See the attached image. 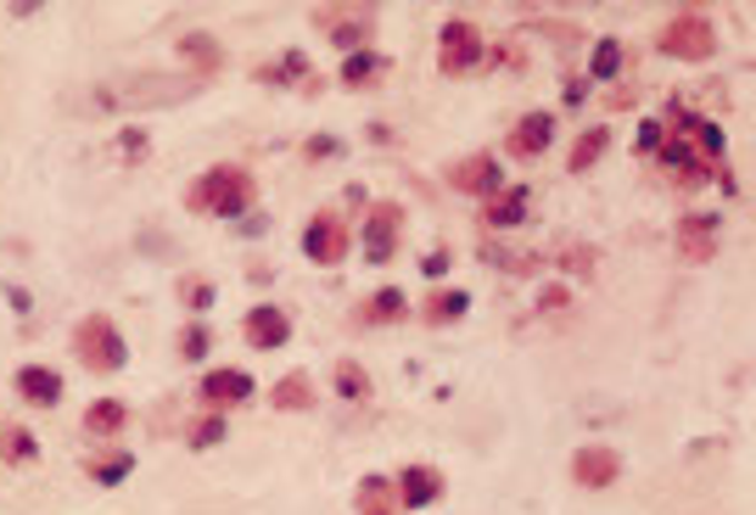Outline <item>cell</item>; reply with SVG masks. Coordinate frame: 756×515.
I'll list each match as a JSON object with an SVG mask.
<instances>
[{
    "label": "cell",
    "mask_w": 756,
    "mask_h": 515,
    "mask_svg": "<svg viewBox=\"0 0 756 515\" xmlns=\"http://www.w3.org/2000/svg\"><path fill=\"white\" fill-rule=\"evenodd\" d=\"M252 174L247 169H208L197 185H191V196H186V208L191 213H219V219H241L247 208H252Z\"/></svg>",
    "instance_id": "1"
},
{
    "label": "cell",
    "mask_w": 756,
    "mask_h": 515,
    "mask_svg": "<svg viewBox=\"0 0 756 515\" xmlns=\"http://www.w3.org/2000/svg\"><path fill=\"white\" fill-rule=\"evenodd\" d=\"M73 353H79V364H84L90 375H112V370H123V359H129V347H123V336H118V325H112L107 314L79 320Z\"/></svg>",
    "instance_id": "2"
},
{
    "label": "cell",
    "mask_w": 756,
    "mask_h": 515,
    "mask_svg": "<svg viewBox=\"0 0 756 515\" xmlns=\"http://www.w3.org/2000/svg\"><path fill=\"white\" fill-rule=\"evenodd\" d=\"M662 51L678 57V62H706V57L717 51L712 18H706V12H678V18L662 29Z\"/></svg>",
    "instance_id": "3"
},
{
    "label": "cell",
    "mask_w": 756,
    "mask_h": 515,
    "mask_svg": "<svg viewBox=\"0 0 756 515\" xmlns=\"http://www.w3.org/2000/svg\"><path fill=\"white\" fill-rule=\"evenodd\" d=\"M437 68L442 73H454V79H460V73H471L477 62H483V34L466 23V18H454V23H442V34H437Z\"/></svg>",
    "instance_id": "4"
},
{
    "label": "cell",
    "mask_w": 756,
    "mask_h": 515,
    "mask_svg": "<svg viewBox=\"0 0 756 515\" xmlns=\"http://www.w3.org/2000/svg\"><path fill=\"white\" fill-rule=\"evenodd\" d=\"M302 252H309L315 264H342V258L354 252V235H348V224H342V219L315 213V219H309V230H302Z\"/></svg>",
    "instance_id": "5"
},
{
    "label": "cell",
    "mask_w": 756,
    "mask_h": 515,
    "mask_svg": "<svg viewBox=\"0 0 756 515\" xmlns=\"http://www.w3.org/2000/svg\"><path fill=\"white\" fill-rule=\"evenodd\" d=\"M448 185L466 191V196H488V202H494V196L505 191V169H499L494 152H477V158H466V163L448 169Z\"/></svg>",
    "instance_id": "6"
},
{
    "label": "cell",
    "mask_w": 756,
    "mask_h": 515,
    "mask_svg": "<svg viewBox=\"0 0 756 515\" xmlns=\"http://www.w3.org/2000/svg\"><path fill=\"white\" fill-rule=\"evenodd\" d=\"M398 235H404V208L398 202L370 208V219H365V258H370V264H392Z\"/></svg>",
    "instance_id": "7"
},
{
    "label": "cell",
    "mask_w": 756,
    "mask_h": 515,
    "mask_svg": "<svg viewBox=\"0 0 756 515\" xmlns=\"http://www.w3.org/2000/svg\"><path fill=\"white\" fill-rule=\"evenodd\" d=\"M252 398V375L247 370H208L202 375V404L213 410V415H225V410H236V404H247Z\"/></svg>",
    "instance_id": "8"
},
{
    "label": "cell",
    "mask_w": 756,
    "mask_h": 515,
    "mask_svg": "<svg viewBox=\"0 0 756 515\" xmlns=\"http://www.w3.org/2000/svg\"><path fill=\"white\" fill-rule=\"evenodd\" d=\"M392 493H398L404 509H431V504L442 498V471H431V465H404L398 482H392Z\"/></svg>",
    "instance_id": "9"
},
{
    "label": "cell",
    "mask_w": 756,
    "mask_h": 515,
    "mask_svg": "<svg viewBox=\"0 0 756 515\" xmlns=\"http://www.w3.org/2000/svg\"><path fill=\"white\" fill-rule=\"evenodd\" d=\"M717 235H723L717 213H689L678 224V252L689 258V264H706V258H717Z\"/></svg>",
    "instance_id": "10"
},
{
    "label": "cell",
    "mask_w": 756,
    "mask_h": 515,
    "mask_svg": "<svg viewBox=\"0 0 756 515\" xmlns=\"http://www.w3.org/2000/svg\"><path fill=\"white\" fill-rule=\"evenodd\" d=\"M241 331H247V342L252 347H286L291 342V320H286V309H269V303H258V309H247V320H241Z\"/></svg>",
    "instance_id": "11"
},
{
    "label": "cell",
    "mask_w": 756,
    "mask_h": 515,
    "mask_svg": "<svg viewBox=\"0 0 756 515\" xmlns=\"http://www.w3.org/2000/svg\"><path fill=\"white\" fill-rule=\"evenodd\" d=\"M549 141H555V118H549V112H521L505 147H510L516 158H544Z\"/></svg>",
    "instance_id": "12"
},
{
    "label": "cell",
    "mask_w": 756,
    "mask_h": 515,
    "mask_svg": "<svg viewBox=\"0 0 756 515\" xmlns=\"http://www.w3.org/2000/svg\"><path fill=\"white\" fill-rule=\"evenodd\" d=\"M18 393H23V404H34V410H57V404H62V375H57L51 364H23V370H18Z\"/></svg>",
    "instance_id": "13"
},
{
    "label": "cell",
    "mask_w": 756,
    "mask_h": 515,
    "mask_svg": "<svg viewBox=\"0 0 756 515\" xmlns=\"http://www.w3.org/2000/svg\"><path fill=\"white\" fill-rule=\"evenodd\" d=\"M571 476H577L583 487H611V482L623 476V460H617L611 448H577Z\"/></svg>",
    "instance_id": "14"
},
{
    "label": "cell",
    "mask_w": 756,
    "mask_h": 515,
    "mask_svg": "<svg viewBox=\"0 0 756 515\" xmlns=\"http://www.w3.org/2000/svg\"><path fill=\"white\" fill-rule=\"evenodd\" d=\"M466 309H471V297H466L460 286H431L420 320H426V325H454V320H466Z\"/></svg>",
    "instance_id": "15"
},
{
    "label": "cell",
    "mask_w": 756,
    "mask_h": 515,
    "mask_svg": "<svg viewBox=\"0 0 756 515\" xmlns=\"http://www.w3.org/2000/svg\"><path fill=\"white\" fill-rule=\"evenodd\" d=\"M527 208H533V191H527V185H505V191L488 202V224H494V230H516V224L527 219Z\"/></svg>",
    "instance_id": "16"
},
{
    "label": "cell",
    "mask_w": 756,
    "mask_h": 515,
    "mask_svg": "<svg viewBox=\"0 0 756 515\" xmlns=\"http://www.w3.org/2000/svg\"><path fill=\"white\" fill-rule=\"evenodd\" d=\"M409 320V297L398 286H381L365 309H359V325H404Z\"/></svg>",
    "instance_id": "17"
},
{
    "label": "cell",
    "mask_w": 756,
    "mask_h": 515,
    "mask_svg": "<svg viewBox=\"0 0 756 515\" xmlns=\"http://www.w3.org/2000/svg\"><path fill=\"white\" fill-rule=\"evenodd\" d=\"M129 426V410L118 404V398H96L90 410H84V432L90 437H118Z\"/></svg>",
    "instance_id": "18"
},
{
    "label": "cell",
    "mask_w": 756,
    "mask_h": 515,
    "mask_svg": "<svg viewBox=\"0 0 756 515\" xmlns=\"http://www.w3.org/2000/svg\"><path fill=\"white\" fill-rule=\"evenodd\" d=\"M275 410H315V381L309 375H286L275 393H269Z\"/></svg>",
    "instance_id": "19"
},
{
    "label": "cell",
    "mask_w": 756,
    "mask_h": 515,
    "mask_svg": "<svg viewBox=\"0 0 756 515\" xmlns=\"http://www.w3.org/2000/svg\"><path fill=\"white\" fill-rule=\"evenodd\" d=\"M605 147H611V129H588V135H577V147H571V158H566V169H571V174H583V169H594V163L605 158Z\"/></svg>",
    "instance_id": "20"
},
{
    "label": "cell",
    "mask_w": 756,
    "mask_h": 515,
    "mask_svg": "<svg viewBox=\"0 0 756 515\" xmlns=\"http://www.w3.org/2000/svg\"><path fill=\"white\" fill-rule=\"evenodd\" d=\"M84 471H90V482L118 487L123 476H135V454H101V460H84Z\"/></svg>",
    "instance_id": "21"
},
{
    "label": "cell",
    "mask_w": 756,
    "mask_h": 515,
    "mask_svg": "<svg viewBox=\"0 0 756 515\" xmlns=\"http://www.w3.org/2000/svg\"><path fill=\"white\" fill-rule=\"evenodd\" d=\"M381 68H387V57H381V51H354V57L342 62V84H376V79H381Z\"/></svg>",
    "instance_id": "22"
},
{
    "label": "cell",
    "mask_w": 756,
    "mask_h": 515,
    "mask_svg": "<svg viewBox=\"0 0 756 515\" xmlns=\"http://www.w3.org/2000/svg\"><path fill=\"white\" fill-rule=\"evenodd\" d=\"M623 57H628V51H623V40L605 34V40L594 46V57H588V73H594V79H617V73H623Z\"/></svg>",
    "instance_id": "23"
},
{
    "label": "cell",
    "mask_w": 756,
    "mask_h": 515,
    "mask_svg": "<svg viewBox=\"0 0 756 515\" xmlns=\"http://www.w3.org/2000/svg\"><path fill=\"white\" fill-rule=\"evenodd\" d=\"M365 509H398V493H392L387 476H365V482H359V515H365Z\"/></svg>",
    "instance_id": "24"
},
{
    "label": "cell",
    "mask_w": 756,
    "mask_h": 515,
    "mask_svg": "<svg viewBox=\"0 0 756 515\" xmlns=\"http://www.w3.org/2000/svg\"><path fill=\"white\" fill-rule=\"evenodd\" d=\"M0 448H7L12 465H34V460H40V443H34L23 426H7V432H0Z\"/></svg>",
    "instance_id": "25"
},
{
    "label": "cell",
    "mask_w": 756,
    "mask_h": 515,
    "mask_svg": "<svg viewBox=\"0 0 756 515\" xmlns=\"http://www.w3.org/2000/svg\"><path fill=\"white\" fill-rule=\"evenodd\" d=\"M337 393H342V398H359V404L370 398V375H365L354 359H342V364H337Z\"/></svg>",
    "instance_id": "26"
},
{
    "label": "cell",
    "mask_w": 756,
    "mask_h": 515,
    "mask_svg": "<svg viewBox=\"0 0 756 515\" xmlns=\"http://www.w3.org/2000/svg\"><path fill=\"white\" fill-rule=\"evenodd\" d=\"M225 415H202L197 426H191V448H213V443H225Z\"/></svg>",
    "instance_id": "27"
},
{
    "label": "cell",
    "mask_w": 756,
    "mask_h": 515,
    "mask_svg": "<svg viewBox=\"0 0 756 515\" xmlns=\"http://www.w3.org/2000/svg\"><path fill=\"white\" fill-rule=\"evenodd\" d=\"M180 297H186V309H197V314H202V309H208V303H213L219 292H213V286H208L202 275H186V281H180Z\"/></svg>",
    "instance_id": "28"
},
{
    "label": "cell",
    "mask_w": 756,
    "mask_h": 515,
    "mask_svg": "<svg viewBox=\"0 0 756 515\" xmlns=\"http://www.w3.org/2000/svg\"><path fill=\"white\" fill-rule=\"evenodd\" d=\"M208 347H213V331H208V325H186V336H180V353L197 364V359H208Z\"/></svg>",
    "instance_id": "29"
},
{
    "label": "cell",
    "mask_w": 756,
    "mask_h": 515,
    "mask_svg": "<svg viewBox=\"0 0 756 515\" xmlns=\"http://www.w3.org/2000/svg\"><path fill=\"white\" fill-rule=\"evenodd\" d=\"M326 29H331V40H337L342 51H359V40L370 34V23H365V18H359V23H326Z\"/></svg>",
    "instance_id": "30"
},
{
    "label": "cell",
    "mask_w": 756,
    "mask_h": 515,
    "mask_svg": "<svg viewBox=\"0 0 756 515\" xmlns=\"http://www.w3.org/2000/svg\"><path fill=\"white\" fill-rule=\"evenodd\" d=\"M662 141H667V129H662L656 118H645V123H639V152H662Z\"/></svg>",
    "instance_id": "31"
},
{
    "label": "cell",
    "mask_w": 756,
    "mask_h": 515,
    "mask_svg": "<svg viewBox=\"0 0 756 515\" xmlns=\"http://www.w3.org/2000/svg\"><path fill=\"white\" fill-rule=\"evenodd\" d=\"M118 147H123V158H129V163H140V158H146V135H140V129H129V135H118Z\"/></svg>",
    "instance_id": "32"
},
{
    "label": "cell",
    "mask_w": 756,
    "mask_h": 515,
    "mask_svg": "<svg viewBox=\"0 0 756 515\" xmlns=\"http://www.w3.org/2000/svg\"><path fill=\"white\" fill-rule=\"evenodd\" d=\"M337 152H342L337 135H315V141H309V158H337Z\"/></svg>",
    "instance_id": "33"
},
{
    "label": "cell",
    "mask_w": 756,
    "mask_h": 515,
    "mask_svg": "<svg viewBox=\"0 0 756 515\" xmlns=\"http://www.w3.org/2000/svg\"><path fill=\"white\" fill-rule=\"evenodd\" d=\"M365 515H392V509H365Z\"/></svg>",
    "instance_id": "34"
}]
</instances>
